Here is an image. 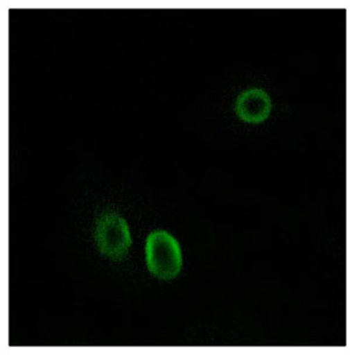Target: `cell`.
<instances>
[{
  "instance_id": "1",
  "label": "cell",
  "mask_w": 350,
  "mask_h": 355,
  "mask_svg": "<svg viewBox=\"0 0 350 355\" xmlns=\"http://www.w3.org/2000/svg\"><path fill=\"white\" fill-rule=\"evenodd\" d=\"M148 270L160 279H172L182 268V254L177 241L164 230L150 234L146 240Z\"/></svg>"
},
{
  "instance_id": "3",
  "label": "cell",
  "mask_w": 350,
  "mask_h": 355,
  "mask_svg": "<svg viewBox=\"0 0 350 355\" xmlns=\"http://www.w3.org/2000/svg\"><path fill=\"white\" fill-rule=\"evenodd\" d=\"M271 111V100L263 89L252 88L240 94L237 98L236 112L245 122H263Z\"/></svg>"
},
{
  "instance_id": "2",
  "label": "cell",
  "mask_w": 350,
  "mask_h": 355,
  "mask_svg": "<svg viewBox=\"0 0 350 355\" xmlns=\"http://www.w3.org/2000/svg\"><path fill=\"white\" fill-rule=\"evenodd\" d=\"M95 240L103 255L112 259H122L131 245L129 226L121 215L104 213L97 220Z\"/></svg>"
}]
</instances>
